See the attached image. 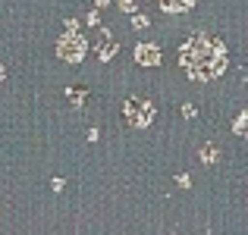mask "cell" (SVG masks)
<instances>
[{"instance_id": "cell-11", "label": "cell", "mask_w": 248, "mask_h": 235, "mask_svg": "<svg viewBox=\"0 0 248 235\" xmlns=\"http://www.w3.org/2000/svg\"><path fill=\"white\" fill-rule=\"evenodd\" d=\"M182 116H186V119H195V103H182Z\"/></svg>"}, {"instance_id": "cell-6", "label": "cell", "mask_w": 248, "mask_h": 235, "mask_svg": "<svg viewBox=\"0 0 248 235\" xmlns=\"http://www.w3.org/2000/svg\"><path fill=\"white\" fill-rule=\"evenodd\" d=\"M195 3H198V0H160V10H167V13H186V10H192Z\"/></svg>"}, {"instance_id": "cell-12", "label": "cell", "mask_w": 248, "mask_h": 235, "mask_svg": "<svg viewBox=\"0 0 248 235\" xmlns=\"http://www.w3.org/2000/svg\"><path fill=\"white\" fill-rule=\"evenodd\" d=\"M176 185H179V188H188V185H192V179H188L186 173H179V176H176Z\"/></svg>"}, {"instance_id": "cell-15", "label": "cell", "mask_w": 248, "mask_h": 235, "mask_svg": "<svg viewBox=\"0 0 248 235\" xmlns=\"http://www.w3.org/2000/svg\"><path fill=\"white\" fill-rule=\"evenodd\" d=\"M85 22H88V25H97V22H101V16H97V10H91L88 16H85Z\"/></svg>"}, {"instance_id": "cell-13", "label": "cell", "mask_w": 248, "mask_h": 235, "mask_svg": "<svg viewBox=\"0 0 248 235\" xmlns=\"http://www.w3.org/2000/svg\"><path fill=\"white\" fill-rule=\"evenodd\" d=\"M116 3H120V10H126V13H135V0H116Z\"/></svg>"}, {"instance_id": "cell-17", "label": "cell", "mask_w": 248, "mask_h": 235, "mask_svg": "<svg viewBox=\"0 0 248 235\" xmlns=\"http://www.w3.org/2000/svg\"><path fill=\"white\" fill-rule=\"evenodd\" d=\"M110 3V0H94V6H97V10H101V6H107Z\"/></svg>"}, {"instance_id": "cell-7", "label": "cell", "mask_w": 248, "mask_h": 235, "mask_svg": "<svg viewBox=\"0 0 248 235\" xmlns=\"http://www.w3.org/2000/svg\"><path fill=\"white\" fill-rule=\"evenodd\" d=\"M198 157H201V163H207V166H211V163H217L220 151H217V145H214V141H207V145L198 147Z\"/></svg>"}, {"instance_id": "cell-2", "label": "cell", "mask_w": 248, "mask_h": 235, "mask_svg": "<svg viewBox=\"0 0 248 235\" xmlns=\"http://www.w3.org/2000/svg\"><path fill=\"white\" fill-rule=\"evenodd\" d=\"M154 116H157L154 103L148 101V97H141V94H132L126 103H123V119H126L132 129H148L154 122Z\"/></svg>"}, {"instance_id": "cell-10", "label": "cell", "mask_w": 248, "mask_h": 235, "mask_svg": "<svg viewBox=\"0 0 248 235\" xmlns=\"http://www.w3.org/2000/svg\"><path fill=\"white\" fill-rule=\"evenodd\" d=\"M245 119H248L245 113H239V116H236V126H232V132H236V135H245Z\"/></svg>"}, {"instance_id": "cell-1", "label": "cell", "mask_w": 248, "mask_h": 235, "mask_svg": "<svg viewBox=\"0 0 248 235\" xmlns=\"http://www.w3.org/2000/svg\"><path fill=\"white\" fill-rule=\"evenodd\" d=\"M179 63L188 73V78L195 82H211V78H220L230 66L226 60V44L214 35H204V31H195L186 44L179 47Z\"/></svg>"}, {"instance_id": "cell-16", "label": "cell", "mask_w": 248, "mask_h": 235, "mask_svg": "<svg viewBox=\"0 0 248 235\" xmlns=\"http://www.w3.org/2000/svg\"><path fill=\"white\" fill-rule=\"evenodd\" d=\"M50 188H54V191H63V179H60V176H57V179L50 182Z\"/></svg>"}, {"instance_id": "cell-8", "label": "cell", "mask_w": 248, "mask_h": 235, "mask_svg": "<svg viewBox=\"0 0 248 235\" xmlns=\"http://www.w3.org/2000/svg\"><path fill=\"white\" fill-rule=\"evenodd\" d=\"M66 97L73 101V107H82L85 97H88V88H66Z\"/></svg>"}, {"instance_id": "cell-18", "label": "cell", "mask_w": 248, "mask_h": 235, "mask_svg": "<svg viewBox=\"0 0 248 235\" xmlns=\"http://www.w3.org/2000/svg\"><path fill=\"white\" fill-rule=\"evenodd\" d=\"M3 78H6V69H3V66H0V82H3Z\"/></svg>"}, {"instance_id": "cell-14", "label": "cell", "mask_w": 248, "mask_h": 235, "mask_svg": "<svg viewBox=\"0 0 248 235\" xmlns=\"http://www.w3.org/2000/svg\"><path fill=\"white\" fill-rule=\"evenodd\" d=\"M63 25H66V31H79V19H73V16H69Z\"/></svg>"}, {"instance_id": "cell-4", "label": "cell", "mask_w": 248, "mask_h": 235, "mask_svg": "<svg viewBox=\"0 0 248 235\" xmlns=\"http://www.w3.org/2000/svg\"><path fill=\"white\" fill-rule=\"evenodd\" d=\"M135 63L139 66H160V47L157 44H139L135 47Z\"/></svg>"}, {"instance_id": "cell-5", "label": "cell", "mask_w": 248, "mask_h": 235, "mask_svg": "<svg viewBox=\"0 0 248 235\" xmlns=\"http://www.w3.org/2000/svg\"><path fill=\"white\" fill-rule=\"evenodd\" d=\"M116 50H120V44H116L113 38H110L107 31H104V44L97 47V57H101V60L107 63V60H113V54H116Z\"/></svg>"}, {"instance_id": "cell-9", "label": "cell", "mask_w": 248, "mask_h": 235, "mask_svg": "<svg viewBox=\"0 0 248 235\" xmlns=\"http://www.w3.org/2000/svg\"><path fill=\"white\" fill-rule=\"evenodd\" d=\"M148 25H151V19H148V16H141V13H135V16H132V29H148Z\"/></svg>"}, {"instance_id": "cell-3", "label": "cell", "mask_w": 248, "mask_h": 235, "mask_svg": "<svg viewBox=\"0 0 248 235\" xmlns=\"http://www.w3.org/2000/svg\"><path fill=\"white\" fill-rule=\"evenodd\" d=\"M85 54H88V41L79 35V31H66V35L57 41V57L66 63H82Z\"/></svg>"}]
</instances>
